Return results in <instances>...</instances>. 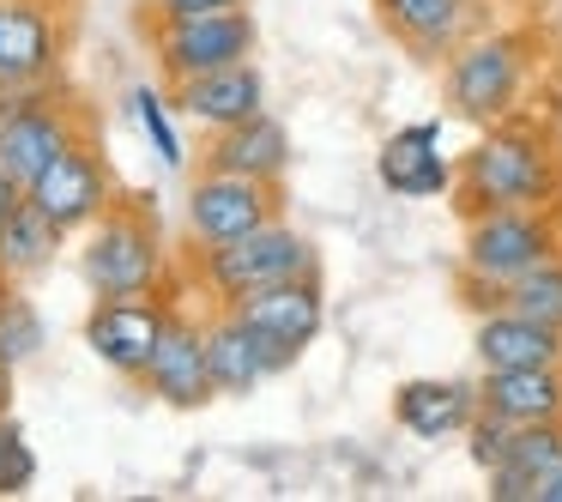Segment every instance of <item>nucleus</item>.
I'll use <instances>...</instances> for the list:
<instances>
[{"instance_id": "nucleus-26", "label": "nucleus", "mask_w": 562, "mask_h": 502, "mask_svg": "<svg viewBox=\"0 0 562 502\" xmlns=\"http://www.w3.org/2000/svg\"><path fill=\"white\" fill-rule=\"evenodd\" d=\"M508 309L544 321V327H562V255H550V260H538L532 272H520V279L508 285Z\"/></svg>"}, {"instance_id": "nucleus-9", "label": "nucleus", "mask_w": 562, "mask_h": 502, "mask_svg": "<svg viewBox=\"0 0 562 502\" xmlns=\"http://www.w3.org/2000/svg\"><path fill=\"white\" fill-rule=\"evenodd\" d=\"M176 303L164 291H139V297H98L86 315V352L98 357L110 376L139 381L158 352L164 327H170Z\"/></svg>"}, {"instance_id": "nucleus-29", "label": "nucleus", "mask_w": 562, "mask_h": 502, "mask_svg": "<svg viewBox=\"0 0 562 502\" xmlns=\"http://www.w3.org/2000/svg\"><path fill=\"white\" fill-rule=\"evenodd\" d=\"M248 0H151V19H200V13H236Z\"/></svg>"}, {"instance_id": "nucleus-24", "label": "nucleus", "mask_w": 562, "mask_h": 502, "mask_svg": "<svg viewBox=\"0 0 562 502\" xmlns=\"http://www.w3.org/2000/svg\"><path fill=\"white\" fill-rule=\"evenodd\" d=\"M122 103H127V122H134V134L151 146V158H158L164 170H188V140H182V115H176V98H164L158 86L134 79Z\"/></svg>"}, {"instance_id": "nucleus-16", "label": "nucleus", "mask_w": 562, "mask_h": 502, "mask_svg": "<svg viewBox=\"0 0 562 502\" xmlns=\"http://www.w3.org/2000/svg\"><path fill=\"white\" fill-rule=\"evenodd\" d=\"M170 98H176V115L194 122L200 134H224V127L267 110V74L255 62H236V67H218V74L176 79Z\"/></svg>"}, {"instance_id": "nucleus-22", "label": "nucleus", "mask_w": 562, "mask_h": 502, "mask_svg": "<svg viewBox=\"0 0 562 502\" xmlns=\"http://www.w3.org/2000/svg\"><path fill=\"white\" fill-rule=\"evenodd\" d=\"M557 466H562V417L520 424L514 430V454L496 472H484V497L490 502H538V490H544V478Z\"/></svg>"}, {"instance_id": "nucleus-5", "label": "nucleus", "mask_w": 562, "mask_h": 502, "mask_svg": "<svg viewBox=\"0 0 562 502\" xmlns=\"http://www.w3.org/2000/svg\"><path fill=\"white\" fill-rule=\"evenodd\" d=\"M550 255H562L557 207H496V212H472L465 219L460 272H472V279L514 285L520 272H532Z\"/></svg>"}, {"instance_id": "nucleus-31", "label": "nucleus", "mask_w": 562, "mask_h": 502, "mask_svg": "<svg viewBox=\"0 0 562 502\" xmlns=\"http://www.w3.org/2000/svg\"><path fill=\"white\" fill-rule=\"evenodd\" d=\"M13 357H0V412H7V400H13Z\"/></svg>"}, {"instance_id": "nucleus-2", "label": "nucleus", "mask_w": 562, "mask_h": 502, "mask_svg": "<svg viewBox=\"0 0 562 502\" xmlns=\"http://www.w3.org/2000/svg\"><path fill=\"white\" fill-rule=\"evenodd\" d=\"M532 79H538V31L484 25L441 62V98H448V115L490 127L526 110Z\"/></svg>"}, {"instance_id": "nucleus-14", "label": "nucleus", "mask_w": 562, "mask_h": 502, "mask_svg": "<svg viewBox=\"0 0 562 502\" xmlns=\"http://www.w3.org/2000/svg\"><path fill=\"white\" fill-rule=\"evenodd\" d=\"M375 176H381V188L400 194V200H441V194H453V182H460V158L441 152V115H436V122L393 127V134L381 140V152H375Z\"/></svg>"}, {"instance_id": "nucleus-3", "label": "nucleus", "mask_w": 562, "mask_h": 502, "mask_svg": "<svg viewBox=\"0 0 562 502\" xmlns=\"http://www.w3.org/2000/svg\"><path fill=\"white\" fill-rule=\"evenodd\" d=\"M79 279H86L91 297L164 291V279H170V248H164L151 194L115 200L91 231H79Z\"/></svg>"}, {"instance_id": "nucleus-23", "label": "nucleus", "mask_w": 562, "mask_h": 502, "mask_svg": "<svg viewBox=\"0 0 562 502\" xmlns=\"http://www.w3.org/2000/svg\"><path fill=\"white\" fill-rule=\"evenodd\" d=\"M61 248H67V231L37 207V200L25 194L13 219L0 224V279H7V285H31V279H43V272H49L55 260H61Z\"/></svg>"}, {"instance_id": "nucleus-20", "label": "nucleus", "mask_w": 562, "mask_h": 502, "mask_svg": "<svg viewBox=\"0 0 562 502\" xmlns=\"http://www.w3.org/2000/svg\"><path fill=\"white\" fill-rule=\"evenodd\" d=\"M472 357L477 369H544L562 364V327H544V321L520 315V309H490L472 327Z\"/></svg>"}, {"instance_id": "nucleus-12", "label": "nucleus", "mask_w": 562, "mask_h": 502, "mask_svg": "<svg viewBox=\"0 0 562 502\" xmlns=\"http://www.w3.org/2000/svg\"><path fill=\"white\" fill-rule=\"evenodd\" d=\"M31 200H37L43 212H49L55 224H61L67 236H79V231H91V224L103 219V212L115 207V176H110V158H103L91 140H79L67 158H55L49 170L37 176V182L25 188Z\"/></svg>"}, {"instance_id": "nucleus-19", "label": "nucleus", "mask_w": 562, "mask_h": 502, "mask_svg": "<svg viewBox=\"0 0 562 502\" xmlns=\"http://www.w3.org/2000/svg\"><path fill=\"white\" fill-rule=\"evenodd\" d=\"M206 357H212V388H218V400H248L260 381L279 376L267 339L236 309H218V303L206 315Z\"/></svg>"}, {"instance_id": "nucleus-27", "label": "nucleus", "mask_w": 562, "mask_h": 502, "mask_svg": "<svg viewBox=\"0 0 562 502\" xmlns=\"http://www.w3.org/2000/svg\"><path fill=\"white\" fill-rule=\"evenodd\" d=\"M31 484H37V448L19 417L0 412V497H25Z\"/></svg>"}, {"instance_id": "nucleus-11", "label": "nucleus", "mask_w": 562, "mask_h": 502, "mask_svg": "<svg viewBox=\"0 0 562 502\" xmlns=\"http://www.w3.org/2000/svg\"><path fill=\"white\" fill-rule=\"evenodd\" d=\"M67 55V19L49 0H0V86H55Z\"/></svg>"}, {"instance_id": "nucleus-15", "label": "nucleus", "mask_w": 562, "mask_h": 502, "mask_svg": "<svg viewBox=\"0 0 562 502\" xmlns=\"http://www.w3.org/2000/svg\"><path fill=\"white\" fill-rule=\"evenodd\" d=\"M375 19L417 62H448L472 31H484V0H375Z\"/></svg>"}, {"instance_id": "nucleus-4", "label": "nucleus", "mask_w": 562, "mask_h": 502, "mask_svg": "<svg viewBox=\"0 0 562 502\" xmlns=\"http://www.w3.org/2000/svg\"><path fill=\"white\" fill-rule=\"evenodd\" d=\"M321 272V255L296 224L272 219L260 231L236 236V243H218V248H194V279L200 291L212 297L218 309L243 303L248 291L260 285H284V279H315Z\"/></svg>"}, {"instance_id": "nucleus-34", "label": "nucleus", "mask_w": 562, "mask_h": 502, "mask_svg": "<svg viewBox=\"0 0 562 502\" xmlns=\"http://www.w3.org/2000/svg\"><path fill=\"white\" fill-rule=\"evenodd\" d=\"M146 7H151V0H146Z\"/></svg>"}, {"instance_id": "nucleus-18", "label": "nucleus", "mask_w": 562, "mask_h": 502, "mask_svg": "<svg viewBox=\"0 0 562 502\" xmlns=\"http://www.w3.org/2000/svg\"><path fill=\"white\" fill-rule=\"evenodd\" d=\"M200 170H224V176H255V182H284L291 170V127L279 115H248V122L206 134L200 146Z\"/></svg>"}, {"instance_id": "nucleus-21", "label": "nucleus", "mask_w": 562, "mask_h": 502, "mask_svg": "<svg viewBox=\"0 0 562 502\" xmlns=\"http://www.w3.org/2000/svg\"><path fill=\"white\" fill-rule=\"evenodd\" d=\"M477 405L508 417V424H550V417H562V364L477 369Z\"/></svg>"}, {"instance_id": "nucleus-6", "label": "nucleus", "mask_w": 562, "mask_h": 502, "mask_svg": "<svg viewBox=\"0 0 562 502\" xmlns=\"http://www.w3.org/2000/svg\"><path fill=\"white\" fill-rule=\"evenodd\" d=\"M255 13L236 7V13H200V19H151V55H158V74L170 79H194V74H218V67L255 62Z\"/></svg>"}, {"instance_id": "nucleus-7", "label": "nucleus", "mask_w": 562, "mask_h": 502, "mask_svg": "<svg viewBox=\"0 0 562 502\" xmlns=\"http://www.w3.org/2000/svg\"><path fill=\"white\" fill-rule=\"evenodd\" d=\"M86 140V122H79L74 103H61L49 86L37 91H19V103L0 115V170L13 176L19 188H31L55 158Z\"/></svg>"}, {"instance_id": "nucleus-30", "label": "nucleus", "mask_w": 562, "mask_h": 502, "mask_svg": "<svg viewBox=\"0 0 562 502\" xmlns=\"http://www.w3.org/2000/svg\"><path fill=\"white\" fill-rule=\"evenodd\" d=\"M19 200H25V188H19L13 176L0 170V224H7V219H13V212H19Z\"/></svg>"}, {"instance_id": "nucleus-17", "label": "nucleus", "mask_w": 562, "mask_h": 502, "mask_svg": "<svg viewBox=\"0 0 562 502\" xmlns=\"http://www.w3.org/2000/svg\"><path fill=\"white\" fill-rule=\"evenodd\" d=\"M477 417V381L460 376H417L393 388V424L417 442H448L465 436V424Z\"/></svg>"}, {"instance_id": "nucleus-13", "label": "nucleus", "mask_w": 562, "mask_h": 502, "mask_svg": "<svg viewBox=\"0 0 562 502\" xmlns=\"http://www.w3.org/2000/svg\"><path fill=\"white\" fill-rule=\"evenodd\" d=\"M139 388L158 405H170V412H200V405L218 400V388H212V357H206V321L176 309L158 352L146 364V376H139Z\"/></svg>"}, {"instance_id": "nucleus-8", "label": "nucleus", "mask_w": 562, "mask_h": 502, "mask_svg": "<svg viewBox=\"0 0 562 502\" xmlns=\"http://www.w3.org/2000/svg\"><path fill=\"white\" fill-rule=\"evenodd\" d=\"M279 219V182H255V176H224V170H200L188 182L182 200V231L194 248H218L236 236L260 231Z\"/></svg>"}, {"instance_id": "nucleus-33", "label": "nucleus", "mask_w": 562, "mask_h": 502, "mask_svg": "<svg viewBox=\"0 0 562 502\" xmlns=\"http://www.w3.org/2000/svg\"><path fill=\"white\" fill-rule=\"evenodd\" d=\"M13 103H19V91H13V86H0V115L13 110Z\"/></svg>"}, {"instance_id": "nucleus-1", "label": "nucleus", "mask_w": 562, "mask_h": 502, "mask_svg": "<svg viewBox=\"0 0 562 502\" xmlns=\"http://www.w3.org/2000/svg\"><path fill=\"white\" fill-rule=\"evenodd\" d=\"M562 200V152L538 115H508V122L477 127V140L460 152V182L453 207L460 219L496 207H557Z\"/></svg>"}, {"instance_id": "nucleus-25", "label": "nucleus", "mask_w": 562, "mask_h": 502, "mask_svg": "<svg viewBox=\"0 0 562 502\" xmlns=\"http://www.w3.org/2000/svg\"><path fill=\"white\" fill-rule=\"evenodd\" d=\"M49 345V327H43L37 303H31L19 285L0 279V357H13V364H31V357Z\"/></svg>"}, {"instance_id": "nucleus-28", "label": "nucleus", "mask_w": 562, "mask_h": 502, "mask_svg": "<svg viewBox=\"0 0 562 502\" xmlns=\"http://www.w3.org/2000/svg\"><path fill=\"white\" fill-rule=\"evenodd\" d=\"M514 430L520 424H508V417H496V412L477 405V417L465 424V460H472L477 472H496V466L514 454Z\"/></svg>"}, {"instance_id": "nucleus-10", "label": "nucleus", "mask_w": 562, "mask_h": 502, "mask_svg": "<svg viewBox=\"0 0 562 502\" xmlns=\"http://www.w3.org/2000/svg\"><path fill=\"white\" fill-rule=\"evenodd\" d=\"M231 309L260 333V339H267L279 376L303 364V352L321 339V327H327V291H321V272H315V279L260 285V291H248L243 303H231Z\"/></svg>"}, {"instance_id": "nucleus-32", "label": "nucleus", "mask_w": 562, "mask_h": 502, "mask_svg": "<svg viewBox=\"0 0 562 502\" xmlns=\"http://www.w3.org/2000/svg\"><path fill=\"white\" fill-rule=\"evenodd\" d=\"M538 502H562V466L544 478V490H538Z\"/></svg>"}]
</instances>
